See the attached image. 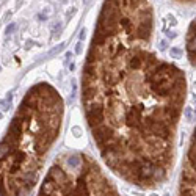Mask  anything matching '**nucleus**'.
I'll list each match as a JSON object with an SVG mask.
<instances>
[{"label":"nucleus","instance_id":"1","mask_svg":"<svg viewBox=\"0 0 196 196\" xmlns=\"http://www.w3.org/2000/svg\"><path fill=\"white\" fill-rule=\"evenodd\" d=\"M149 0H105L83 71L82 104L105 162L137 181L143 165L166 171L185 101V76L151 50Z\"/></svg>","mask_w":196,"mask_h":196},{"label":"nucleus","instance_id":"2","mask_svg":"<svg viewBox=\"0 0 196 196\" xmlns=\"http://www.w3.org/2000/svg\"><path fill=\"white\" fill-rule=\"evenodd\" d=\"M187 54L191 64L196 66V19L191 22L187 35Z\"/></svg>","mask_w":196,"mask_h":196},{"label":"nucleus","instance_id":"3","mask_svg":"<svg viewBox=\"0 0 196 196\" xmlns=\"http://www.w3.org/2000/svg\"><path fill=\"white\" fill-rule=\"evenodd\" d=\"M11 152V146L7 143V141H2L0 143V160H3L5 157H8Z\"/></svg>","mask_w":196,"mask_h":196},{"label":"nucleus","instance_id":"4","mask_svg":"<svg viewBox=\"0 0 196 196\" xmlns=\"http://www.w3.org/2000/svg\"><path fill=\"white\" fill-rule=\"evenodd\" d=\"M63 49H64V44H58L55 49H54V50H50V54H49V55H55V54H58V52H61L63 50Z\"/></svg>","mask_w":196,"mask_h":196},{"label":"nucleus","instance_id":"5","mask_svg":"<svg viewBox=\"0 0 196 196\" xmlns=\"http://www.w3.org/2000/svg\"><path fill=\"white\" fill-rule=\"evenodd\" d=\"M171 55L176 57V58H179V57L182 55V52H181V50H177V49H173V50H171Z\"/></svg>","mask_w":196,"mask_h":196},{"label":"nucleus","instance_id":"6","mask_svg":"<svg viewBox=\"0 0 196 196\" xmlns=\"http://www.w3.org/2000/svg\"><path fill=\"white\" fill-rule=\"evenodd\" d=\"M14 30H16V25H14V24H10V25L7 27V35H8V33H13Z\"/></svg>","mask_w":196,"mask_h":196},{"label":"nucleus","instance_id":"7","mask_svg":"<svg viewBox=\"0 0 196 196\" xmlns=\"http://www.w3.org/2000/svg\"><path fill=\"white\" fill-rule=\"evenodd\" d=\"M176 2H181V3H196V0H176Z\"/></svg>","mask_w":196,"mask_h":196},{"label":"nucleus","instance_id":"8","mask_svg":"<svg viewBox=\"0 0 196 196\" xmlns=\"http://www.w3.org/2000/svg\"><path fill=\"white\" fill-rule=\"evenodd\" d=\"M0 196H5V191H3V187H2V182H0Z\"/></svg>","mask_w":196,"mask_h":196},{"label":"nucleus","instance_id":"9","mask_svg":"<svg viewBox=\"0 0 196 196\" xmlns=\"http://www.w3.org/2000/svg\"><path fill=\"white\" fill-rule=\"evenodd\" d=\"M0 118H2V111H0Z\"/></svg>","mask_w":196,"mask_h":196},{"label":"nucleus","instance_id":"10","mask_svg":"<svg viewBox=\"0 0 196 196\" xmlns=\"http://www.w3.org/2000/svg\"><path fill=\"white\" fill-rule=\"evenodd\" d=\"M151 196H157V194H151Z\"/></svg>","mask_w":196,"mask_h":196}]
</instances>
